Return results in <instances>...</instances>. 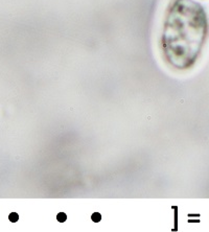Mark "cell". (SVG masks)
<instances>
[{
  "mask_svg": "<svg viewBox=\"0 0 209 232\" xmlns=\"http://www.w3.org/2000/svg\"><path fill=\"white\" fill-rule=\"evenodd\" d=\"M208 36L204 8L195 0H173L167 8L160 39L164 61L174 69H190Z\"/></svg>",
  "mask_w": 209,
  "mask_h": 232,
  "instance_id": "1",
  "label": "cell"
},
{
  "mask_svg": "<svg viewBox=\"0 0 209 232\" xmlns=\"http://www.w3.org/2000/svg\"><path fill=\"white\" fill-rule=\"evenodd\" d=\"M9 219H10V221L11 222H17L18 221V219H19V215L17 214V213H15V212H13V213H11L10 214V216H9Z\"/></svg>",
  "mask_w": 209,
  "mask_h": 232,
  "instance_id": "2",
  "label": "cell"
},
{
  "mask_svg": "<svg viewBox=\"0 0 209 232\" xmlns=\"http://www.w3.org/2000/svg\"><path fill=\"white\" fill-rule=\"evenodd\" d=\"M92 219H93L94 222H98V221L100 220V214H99V213H94V214L92 215Z\"/></svg>",
  "mask_w": 209,
  "mask_h": 232,
  "instance_id": "3",
  "label": "cell"
}]
</instances>
